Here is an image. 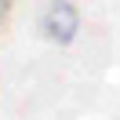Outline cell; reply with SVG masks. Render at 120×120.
<instances>
[{
  "label": "cell",
  "instance_id": "cell-2",
  "mask_svg": "<svg viewBox=\"0 0 120 120\" xmlns=\"http://www.w3.org/2000/svg\"><path fill=\"white\" fill-rule=\"evenodd\" d=\"M11 18V0H0V26Z\"/></svg>",
  "mask_w": 120,
  "mask_h": 120
},
{
  "label": "cell",
  "instance_id": "cell-1",
  "mask_svg": "<svg viewBox=\"0 0 120 120\" xmlns=\"http://www.w3.org/2000/svg\"><path fill=\"white\" fill-rule=\"evenodd\" d=\"M40 26H44V37L51 44H73L76 29H80V15H76V8L69 0H51Z\"/></svg>",
  "mask_w": 120,
  "mask_h": 120
}]
</instances>
